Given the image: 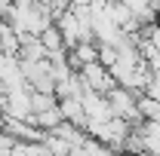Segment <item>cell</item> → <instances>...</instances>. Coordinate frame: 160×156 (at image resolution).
Masks as SVG:
<instances>
[{
  "label": "cell",
  "mask_w": 160,
  "mask_h": 156,
  "mask_svg": "<svg viewBox=\"0 0 160 156\" xmlns=\"http://www.w3.org/2000/svg\"><path fill=\"white\" fill-rule=\"evenodd\" d=\"M139 98L136 92H129V89H114V92H108V104H111V110H114V117L117 119H126L132 129H142V122H145V117H142L139 110Z\"/></svg>",
  "instance_id": "1"
},
{
  "label": "cell",
  "mask_w": 160,
  "mask_h": 156,
  "mask_svg": "<svg viewBox=\"0 0 160 156\" xmlns=\"http://www.w3.org/2000/svg\"><path fill=\"white\" fill-rule=\"evenodd\" d=\"M31 95H34V89H31V86L6 92V107H3V113H6V117H12V119H25V122H31V119H34ZM31 126H34V122H31Z\"/></svg>",
  "instance_id": "2"
},
{
  "label": "cell",
  "mask_w": 160,
  "mask_h": 156,
  "mask_svg": "<svg viewBox=\"0 0 160 156\" xmlns=\"http://www.w3.org/2000/svg\"><path fill=\"white\" fill-rule=\"evenodd\" d=\"M80 74H83V80H86V86H89L92 92H99V95H108V92H114V89H117L114 74H111L105 64H99V61H96V64H86Z\"/></svg>",
  "instance_id": "3"
},
{
  "label": "cell",
  "mask_w": 160,
  "mask_h": 156,
  "mask_svg": "<svg viewBox=\"0 0 160 156\" xmlns=\"http://www.w3.org/2000/svg\"><path fill=\"white\" fill-rule=\"evenodd\" d=\"M83 110H86L89 122H108V119H114L108 95H99V92H86L83 95Z\"/></svg>",
  "instance_id": "4"
},
{
  "label": "cell",
  "mask_w": 160,
  "mask_h": 156,
  "mask_svg": "<svg viewBox=\"0 0 160 156\" xmlns=\"http://www.w3.org/2000/svg\"><path fill=\"white\" fill-rule=\"evenodd\" d=\"M59 110H62V117H65V122H71V126H77V129L86 132L89 117L83 110V98H59Z\"/></svg>",
  "instance_id": "5"
},
{
  "label": "cell",
  "mask_w": 160,
  "mask_h": 156,
  "mask_svg": "<svg viewBox=\"0 0 160 156\" xmlns=\"http://www.w3.org/2000/svg\"><path fill=\"white\" fill-rule=\"evenodd\" d=\"M99 61V43H77L74 49H68V64L74 71H83L86 64Z\"/></svg>",
  "instance_id": "6"
},
{
  "label": "cell",
  "mask_w": 160,
  "mask_h": 156,
  "mask_svg": "<svg viewBox=\"0 0 160 156\" xmlns=\"http://www.w3.org/2000/svg\"><path fill=\"white\" fill-rule=\"evenodd\" d=\"M19 58H22V61H28V64H34V61H46V58H49V52L43 49L40 37L22 34V49H19Z\"/></svg>",
  "instance_id": "7"
},
{
  "label": "cell",
  "mask_w": 160,
  "mask_h": 156,
  "mask_svg": "<svg viewBox=\"0 0 160 156\" xmlns=\"http://www.w3.org/2000/svg\"><path fill=\"white\" fill-rule=\"evenodd\" d=\"M19 49H22L19 31H16L9 21H0V52H6V55H19Z\"/></svg>",
  "instance_id": "8"
},
{
  "label": "cell",
  "mask_w": 160,
  "mask_h": 156,
  "mask_svg": "<svg viewBox=\"0 0 160 156\" xmlns=\"http://www.w3.org/2000/svg\"><path fill=\"white\" fill-rule=\"evenodd\" d=\"M40 43H43V49L49 52V55H59V52H68V46H65V37H62V31L52 25V28H46L43 34H40Z\"/></svg>",
  "instance_id": "9"
},
{
  "label": "cell",
  "mask_w": 160,
  "mask_h": 156,
  "mask_svg": "<svg viewBox=\"0 0 160 156\" xmlns=\"http://www.w3.org/2000/svg\"><path fill=\"white\" fill-rule=\"evenodd\" d=\"M37 129H43V132H56L62 122H65V117H62L59 107H52V110H43V113H34V119H31Z\"/></svg>",
  "instance_id": "10"
},
{
  "label": "cell",
  "mask_w": 160,
  "mask_h": 156,
  "mask_svg": "<svg viewBox=\"0 0 160 156\" xmlns=\"http://www.w3.org/2000/svg\"><path fill=\"white\" fill-rule=\"evenodd\" d=\"M31 107H34V113L52 110V107H59V98H56V95H46V92H34V95H31Z\"/></svg>",
  "instance_id": "11"
},
{
  "label": "cell",
  "mask_w": 160,
  "mask_h": 156,
  "mask_svg": "<svg viewBox=\"0 0 160 156\" xmlns=\"http://www.w3.org/2000/svg\"><path fill=\"white\" fill-rule=\"evenodd\" d=\"M43 144H46V150H49V153H52V156H68V153H71V150H74V147H71V144H68L65 138L52 135V132L46 135V141H43Z\"/></svg>",
  "instance_id": "12"
},
{
  "label": "cell",
  "mask_w": 160,
  "mask_h": 156,
  "mask_svg": "<svg viewBox=\"0 0 160 156\" xmlns=\"http://www.w3.org/2000/svg\"><path fill=\"white\" fill-rule=\"evenodd\" d=\"M120 58V52H117V46H108V43H99V64H105L108 71L117 64Z\"/></svg>",
  "instance_id": "13"
},
{
  "label": "cell",
  "mask_w": 160,
  "mask_h": 156,
  "mask_svg": "<svg viewBox=\"0 0 160 156\" xmlns=\"http://www.w3.org/2000/svg\"><path fill=\"white\" fill-rule=\"evenodd\" d=\"M68 156H89V150H86V147H74Z\"/></svg>",
  "instance_id": "14"
},
{
  "label": "cell",
  "mask_w": 160,
  "mask_h": 156,
  "mask_svg": "<svg viewBox=\"0 0 160 156\" xmlns=\"http://www.w3.org/2000/svg\"><path fill=\"white\" fill-rule=\"evenodd\" d=\"M117 156H126V153H117Z\"/></svg>",
  "instance_id": "15"
},
{
  "label": "cell",
  "mask_w": 160,
  "mask_h": 156,
  "mask_svg": "<svg viewBox=\"0 0 160 156\" xmlns=\"http://www.w3.org/2000/svg\"><path fill=\"white\" fill-rule=\"evenodd\" d=\"M142 156H148V153H142Z\"/></svg>",
  "instance_id": "16"
}]
</instances>
